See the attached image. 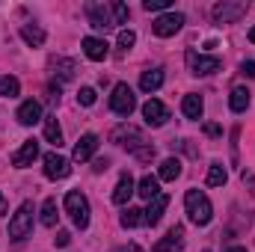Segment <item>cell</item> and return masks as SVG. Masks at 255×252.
Instances as JSON below:
<instances>
[{
    "instance_id": "cell-1",
    "label": "cell",
    "mask_w": 255,
    "mask_h": 252,
    "mask_svg": "<svg viewBox=\"0 0 255 252\" xmlns=\"http://www.w3.org/2000/svg\"><path fill=\"white\" fill-rule=\"evenodd\" d=\"M184 211H187V220H190L193 226H208L214 220V205H211V199L202 190H187Z\"/></svg>"
},
{
    "instance_id": "cell-2",
    "label": "cell",
    "mask_w": 255,
    "mask_h": 252,
    "mask_svg": "<svg viewBox=\"0 0 255 252\" xmlns=\"http://www.w3.org/2000/svg\"><path fill=\"white\" fill-rule=\"evenodd\" d=\"M65 211H68V217H71V223L77 229H86L89 226V202H86V196L80 190L65 193Z\"/></svg>"
},
{
    "instance_id": "cell-3",
    "label": "cell",
    "mask_w": 255,
    "mask_h": 252,
    "mask_svg": "<svg viewBox=\"0 0 255 252\" xmlns=\"http://www.w3.org/2000/svg\"><path fill=\"white\" fill-rule=\"evenodd\" d=\"M33 229V202H21V208L12 214L9 220V238L12 241H24Z\"/></svg>"
},
{
    "instance_id": "cell-4",
    "label": "cell",
    "mask_w": 255,
    "mask_h": 252,
    "mask_svg": "<svg viewBox=\"0 0 255 252\" xmlns=\"http://www.w3.org/2000/svg\"><path fill=\"white\" fill-rule=\"evenodd\" d=\"M247 3L244 0H223V3H217L214 9H211V15H214V21L217 24H235V21H241L244 15H247Z\"/></svg>"
},
{
    "instance_id": "cell-5",
    "label": "cell",
    "mask_w": 255,
    "mask_h": 252,
    "mask_svg": "<svg viewBox=\"0 0 255 252\" xmlns=\"http://www.w3.org/2000/svg\"><path fill=\"white\" fill-rule=\"evenodd\" d=\"M133 107H136V98H133V89L128 86V83H116L113 86V95H110V110L116 113V116H130L133 113Z\"/></svg>"
},
{
    "instance_id": "cell-6",
    "label": "cell",
    "mask_w": 255,
    "mask_h": 252,
    "mask_svg": "<svg viewBox=\"0 0 255 252\" xmlns=\"http://www.w3.org/2000/svg\"><path fill=\"white\" fill-rule=\"evenodd\" d=\"M110 139L116 142V145H125L130 151H139L142 145H145V139H142V130L133 125H119L113 133H110Z\"/></svg>"
},
{
    "instance_id": "cell-7",
    "label": "cell",
    "mask_w": 255,
    "mask_h": 252,
    "mask_svg": "<svg viewBox=\"0 0 255 252\" xmlns=\"http://www.w3.org/2000/svg\"><path fill=\"white\" fill-rule=\"evenodd\" d=\"M181 27H184V15H181V12H166V15L154 18V24H151L154 36H160V39H169V36H175Z\"/></svg>"
},
{
    "instance_id": "cell-8",
    "label": "cell",
    "mask_w": 255,
    "mask_h": 252,
    "mask_svg": "<svg viewBox=\"0 0 255 252\" xmlns=\"http://www.w3.org/2000/svg\"><path fill=\"white\" fill-rule=\"evenodd\" d=\"M142 119H145V125L160 127V125H166V119H169V110H166V104H163V101H157V98H148V101L142 104Z\"/></svg>"
},
{
    "instance_id": "cell-9",
    "label": "cell",
    "mask_w": 255,
    "mask_h": 252,
    "mask_svg": "<svg viewBox=\"0 0 255 252\" xmlns=\"http://www.w3.org/2000/svg\"><path fill=\"white\" fill-rule=\"evenodd\" d=\"M86 15H89V24L95 30H110L116 27L113 18H110V3H86Z\"/></svg>"
},
{
    "instance_id": "cell-10",
    "label": "cell",
    "mask_w": 255,
    "mask_h": 252,
    "mask_svg": "<svg viewBox=\"0 0 255 252\" xmlns=\"http://www.w3.org/2000/svg\"><path fill=\"white\" fill-rule=\"evenodd\" d=\"M187 68H190L193 74H217L223 68V63L217 57H202L196 51H187Z\"/></svg>"
},
{
    "instance_id": "cell-11",
    "label": "cell",
    "mask_w": 255,
    "mask_h": 252,
    "mask_svg": "<svg viewBox=\"0 0 255 252\" xmlns=\"http://www.w3.org/2000/svg\"><path fill=\"white\" fill-rule=\"evenodd\" d=\"M68 172H71V163L65 160L63 154H57V151L45 154V175H48L51 181H60V178H68Z\"/></svg>"
},
{
    "instance_id": "cell-12",
    "label": "cell",
    "mask_w": 255,
    "mask_h": 252,
    "mask_svg": "<svg viewBox=\"0 0 255 252\" xmlns=\"http://www.w3.org/2000/svg\"><path fill=\"white\" fill-rule=\"evenodd\" d=\"M184 250V229L181 226H172L166 232V238H160L154 244V252H181Z\"/></svg>"
},
{
    "instance_id": "cell-13",
    "label": "cell",
    "mask_w": 255,
    "mask_h": 252,
    "mask_svg": "<svg viewBox=\"0 0 255 252\" xmlns=\"http://www.w3.org/2000/svg\"><path fill=\"white\" fill-rule=\"evenodd\" d=\"M98 151V136L95 133H83L80 139H77V145H74V160L77 163H86V160H92V154Z\"/></svg>"
},
{
    "instance_id": "cell-14",
    "label": "cell",
    "mask_w": 255,
    "mask_h": 252,
    "mask_svg": "<svg viewBox=\"0 0 255 252\" xmlns=\"http://www.w3.org/2000/svg\"><path fill=\"white\" fill-rule=\"evenodd\" d=\"M15 119H18V125H24V127L42 122V104H39V101H33V98H30V101H24V104L18 107Z\"/></svg>"
},
{
    "instance_id": "cell-15",
    "label": "cell",
    "mask_w": 255,
    "mask_h": 252,
    "mask_svg": "<svg viewBox=\"0 0 255 252\" xmlns=\"http://www.w3.org/2000/svg\"><path fill=\"white\" fill-rule=\"evenodd\" d=\"M83 54H86L92 63H101V60H107V54H110V45H107L104 39L86 36V39H83Z\"/></svg>"
},
{
    "instance_id": "cell-16",
    "label": "cell",
    "mask_w": 255,
    "mask_h": 252,
    "mask_svg": "<svg viewBox=\"0 0 255 252\" xmlns=\"http://www.w3.org/2000/svg\"><path fill=\"white\" fill-rule=\"evenodd\" d=\"M36 157H39V142H36V139H27V142H24V145L12 154V166L24 169V166H30Z\"/></svg>"
},
{
    "instance_id": "cell-17",
    "label": "cell",
    "mask_w": 255,
    "mask_h": 252,
    "mask_svg": "<svg viewBox=\"0 0 255 252\" xmlns=\"http://www.w3.org/2000/svg\"><path fill=\"white\" fill-rule=\"evenodd\" d=\"M166 205H169V196H166V193H160L157 199H151V202H148V208H145V223H148V226H157V223L163 220Z\"/></svg>"
},
{
    "instance_id": "cell-18",
    "label": "cell",
    "mask_w": 255,
    "mask_h": 252,
    "mask_svg": "<svg viewBox=\"0 0 255 252\" xmlns=\"http://www.w3.org/2000/svg\"><path fill=\"white\" fill-rule=\"evenodd\" d=\"M51 68L60 80H74V74H77V63L68 57H51Z\"/></svg>"
},
{
    "instance_id": "cell-19",
    "label": "cell",
    "mask_w": 255,
    "mask_h": 252,
    "mask_svg": "<svg viewBox=\"0 0 255 252\" xmlns=\"http://www.w3.org/2000/svg\"><path fill=\"white\" fill-rule=\"evenodd\" d=\"M181 110H184V116L187 119H202V113H205V101H202V95H184V101H181Z\"/></svg>"
},
{
    "instance_id": "cell-20",
    "label": "cell",
    "mask_w": 255,
    "mask_h": 252,
    "mask_svg": "<svg viewBox=\"0 0 255 252\" xmlns=\"http://www.w3.org/2000/svg\"><path fill=\"white\" fill-rule=\"evenodd\" d=\"M133 193H136V190H133V178H130L128 172H122V175H119V184L113 190V202H116V205H125Z\"/></svg>"
},
{
    "instance_id": "cell-21",
    "label": "cell",
    "mask_w": 255,
    "mask_h": 252,
    "mask_svg": "<svg viewBox=\"0 0 255 252\" xmlns=\"http://www.w3.org/2000/svg\"><path fill=\"white\" fill-rule=\"evenodd\" d=\"M160 86H163V71H160V68L142 71V77H139V89H142V92H157Z\"/></svg>"
},
{
    "instance_id": "cell-22",
    "label": "cell",
    "mask_w": 255,
    "mask_h": 252,
    "mask_svg": "<svg viewBox=\"0 0 255 252\" xmlns=\"http://www.w3.org/2000/svg\"><path fill=\"white\" fill-rule=\"evenodd\" d=\"M21 39H24L30 48H39V45H45V30H42L39 24H24V27H21Z\"/></svg>"
},
{
    "instance_id": "cell-23",
    "label": "cell",
    "mask_w": 255,
    "mask_h": 252,
    "mask_svg": "<svg viewBox=\"0 0 255 252\" xmlns=\"http://www.w3.org/2000/svg\"><path fill=\"white\" fill-rule=\"evenodd\" d=\"M229 107H232L235 113H244V110L250 107V89H247V86H235V89H232V98H229Z\"/></svg>"
},
{
    "instance_id": "cell-24",
    "label": "cell",
    "mask_w": 255,
    "mask_h": 252,
    "mask_svg": "<svg viewBox=\"0 0 255 252\" xmlns=\"http://www.w3.org/2000/svg\"><path fill=\"white\" fill-rule=\"evenodd\" d=\"M136 193H139L142 199H148V202H151V199H157V196H160V181H157L154 175H145V178L136 184Z\"/></svg>"
},
{
    "instance_id": "cell-25",
    "label": "cell",
    "mask_w": 255,
    "mask_h": 252,
    "mask_svg": "<svg viewBox=\"0 0 255 252\" xmlns=\"http://www.w3.org/2000/svg\"><path fill=\"white\" fill-rule=\"evenodd\" d=\"M42 122H45V139H48V142H54V145L60 148V145H63V130H60L57 116H45Z\"/></svg>"
},
{
    "instance_id": "cell-26",
    "label": "cell",
    "mask_w": 255,
    "mask_h": 252,
    "mask_svg": "<svg viewBox=\"0 0 255 252\" xmlns=\"http://www.w3.org/2000/svg\"><path fill=\"white\" fill-rule=\"evenodd\" d=\"M181 175V160L178 157H166L163 163H160V178L163 181H175Z\"/></svg>"
},
{
    "instance_id": "cell-27",
    "label": "cell",
    "mask_w": 255,
    "mask_h": 252,
    "mask_svg": "<svg viewBox=\"0 0 255 252\" xmlns=\"http://www.w3.org/2000/svg\"><path fill=\"white\" fill-rule=\"evenodd\" d=\"M226 181H229L226 166L223 163H211V169H208V187H223Z\"/></svg>"
},
{
    "instance_id": "cell-28",
    "label": "cell",
    "mask_w": 255,
    "mask_h": 252,
    "mask_svg": "<svg viewBox=\"0 0 255 252\" xmlns=\"http://www.w3.org/2000/svg\"><path fill=\"white\" fill-rule=\"evenodd\" d=\"M57 199H45V205H42V226H48V229H54L57 226Z\"/></svg>"
},
{
    "instance_id": "cell-29",
    "label": "cell",
    "mask_w": 255,
    "mask_h": 252,
    "mask_svg": "<svg viewBox=\"0 0 255 252\" xmlns=\"http://www.w3.org/2000/svg\"><path fill=\"white\" fill-rule=\"evenodd\" d=\"M21 92V83H18V77H12V74H3L0 77V95L3 98H15Z\"/></svg>"
},
{
    "instance_id": "cell-30",
    "label": "cell",
    "mask_w": 255,
    "mask_h": 252,
    "mask_svg": "<svg viewBox=\"0 0 255 252\" xmlns=\"http://www.w3.org/2000/svg\"><path fill=\"white\" fill-rule=\"evenodd\" d=\"M139 223H145V211H139V208H128L125 214H122V226H125V229H136Z\"/></svg>"
},
{
    "instance_id": "cell-31",
    "label": "cell",
    "mask_w": 255,
    "mask_h": 252,
    "mask_svg": "<svg viewBox=\"0 0 255 252\" xmlns=\"http://www.w3.org/2000/svg\"><path fill=\"white\" fill-rule=\"evenodd\" d=\"M110 12H113V24H128V6L125 3H110Z\"/></svg>"
},
{
    "instance_id": "cell-32",
    "label": "cell",
    "mask_w": 255,
    "mask_h": 252,
    "mask_svg": "<svg viewBox=\"0 0 255 252\" xmlns=\"http://www.w3.org/2000/svg\"><path fill=\"white\" fill-rule=\"evenodd\" d=\"M95 98H98V95H95V89H92V86H83V89L77 92V104H83V107H92V104H95Z\"/></svg>"
},
{
    "instance_id": "cell-33",
    "label": "cell",
    "mask_w": 255,
    "mask_h": 252,
    "mask_svg": "<svg viewBox=\"0 0 255 252\" xmlns=\"http://www.w3.org/2000/svg\"><path fill=\"white\" fill-rule=\"evenodd\" d=\"M169 6H172V0H145V3H142L145 12H163V9H169Z\"/></svg>"
},
{
    "instance_id": "cell-34",
    "label": "cell",
    "mask_w": 255,
    "mask_h": 252,
    "mask_svg": "<svg viewBox=\"0 0 255 252\" xmlns=\"http://www.w3.org/2000/svg\"><path fill=\"white\" fill-rule=\"evenodd\" d=\"M133 42H136V33H133V30H122V33H119V48H122V51H130Z\"/></svg>"
},
{
    "instance_id": "cell-35",
    "label": "cell",
    "mask_w": 255,
    "mask_h": 252,
    "mask_svg": "<svg viewBox=\"0 0 255 252\" xmlns=\"http://www.w3.org/2000/svg\"><path fill=\"white\" fill-rule=\"evenodd\" d=\"M133 157H136V160H142V163H148V160L154 157V148H151V145H142L139 151H133Z\"/></svg>"
},
{
    "instance_id": "cell-36",
    "label": "cell",
    "mask_w": 255,
    "mask_h": 252,
    "mask_svg": "<svg viewBox=\"0 0 255 252\" xmlns=\"http://www.w3.org/2000/svg\"><path fill=\"white\" fill-rule=\"evenodd\" d=\"M48 101L60 104V83H48Z\"/></svg>"
},
{
    "instance_id": "cell-37",
    "label": "cell",
    "mask_w": 255,
    "mask_h": 252,
    "mask_svg": "<svg viewBox=\"0 0 255 252\" xmlns=\"http://www.w3.org/2000/svg\"><path fill=\"white\" fill-rule=\"evenodd\" d=\"M54 244H57V247H68V244H71V235H68V232H57Z\"/></svg>"
},
{
    "instance_id": "cell-38",
    "label": "cell",
    "mask_w": 255,
    "mask_h": 252,
    "mask_svg": "<svg viewBox=\"0 0 255 252\" xmlns=\"http://www.w3.org/2000/svg\"><path fill=\"white\" fill-rule=\"evenodd\" d=\"M205 133H208V136H220L223 130H220V125H217V122H205Z\"/></svg>"
},
{
    "instance_id": "cell-39",
    "label": "cell",
    "mask_w": 255,
    "mask_h": 252,
    "mask_svg": "<svg viewBox=\"0 0 255 252\" xmlns=\"http://www.w3.org/2000/svg\"><path fill=\"white\" fill-rule=\"evenodd\" d=\"M107 166H110V160H107V157H98V160L92 163V169H95V172H104Z\"/></svg>"
},
{
    "instance_id": "cell-40",
    "label": "cell",
    "mask_w": 255,
    "mask_h": 252,
    "mask_svg": "<svg viewBox=\"0 0 255 252\" xmlns=\"http://www.w3.org/2000/svg\"><path fill=\"white\" fill-rule=\"evenodd\" d=\"M241 71H244L247 77H255V63H253V60H250V63H244V65H241Z\"/></svg>"
},
{
    "instance_id": "cell-41",
    "label": "cell",
    "mask_w": 255,
    "mask_h": 252,
    "mask_svg": "<svg viewBox=\"0 0 255 252\" xmlns=\"http://www.w3.org/2000/svg\"><path fill=\"white\" fill-rule=\"evenodd\" d=\"M9 214V208H6V199H3V193H0V217H6Z\"/></svg>"
},
{
    "instance_id": "cell-42",
    "label": "cell",
    "mask_w": 255,
    "mask_h": 252,
    "mask_svg": "<svg viewBox=\"0 0 255 252\" xmlns=\"http://www.w3.org/2000/svg\"><path fill=\"white\" fill-rule=\"evenodd\" d=\"M226 252H247L244 247H232V250H226Z\"/></svg>"
},
{
    "instance_id": "cell-43",
    "label": "cell",
    "mask_w": 255,
    "mask_h": 252,
    "mask_svg": "<svg viewBox=\"0 0 255 252\" xmlns=\"http://www.w3.org/2000/svg\"><path fill=\"white\" fill-rule=\"evenodd\" d=\"M250 42H253V45H255V27H253V30H250Z\"/></svg>"
},
{
    "instance_id": "cell-44",
    "label": "cell",
    "mask_w": 255,
    "mask_h": 252,
    "mask_svg": "<svg viewBox=\"0 0 255 252\" xmlns=\"http://www.w3.org/2000/svg\"><path fill=\"white\" fill-rule=\"evenodd\" d=\"M125 252H142V250H139V247H136V244H133V247H130V250H125Z\"/></svg>"
}]
</instances>
